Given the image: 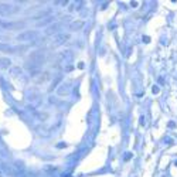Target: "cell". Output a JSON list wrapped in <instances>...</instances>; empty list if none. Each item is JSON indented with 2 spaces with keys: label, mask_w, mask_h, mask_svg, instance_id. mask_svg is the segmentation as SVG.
<instances>
[{
  "label": "cell",
  "mask_w": 177,
  "mask_h": 177,
  "mask_svg": "<svg viewBox=\"0 0 177 177\" xmlns=\"http://www.w3.org/2000/svg\"><path fill=\"white\" fill-rule=\"evenodd\" d=\"M84 26V21H77V23H74L72 26H71V29L72 30H78L79 27H82Z\"/></svg>",
  "instance_id": "obj_1"
},
{
  "label": "cell",
  "mask_w": 177,
  "mask_h": 177,
  "mask_svg": "<svg viewBox=\"0 0 177 177\" xmlns=\"http://www.w3.org/2000/svg\"><path fill=\"white\" fill-rule=\"evenodd\" d=\"M130 4H132V7H138V1H132Z\"/></svg>",
  "instance_id": "obj_2"
},
{
  "label": "cell",
  "mask_w": 177,
  "mask_h": 177,
  "mask_svg": "<svg viewBox=\"0 0 177 177\" xmlns=\"http://www.w3.org/2000/svg\"><path fill=\"white\" fill-rule=\"evenodd\" d=\"M153 92H159V88L157 87H153Z\"/></svg>",
  "instance_id": "obj_3"
}]
</instances>
